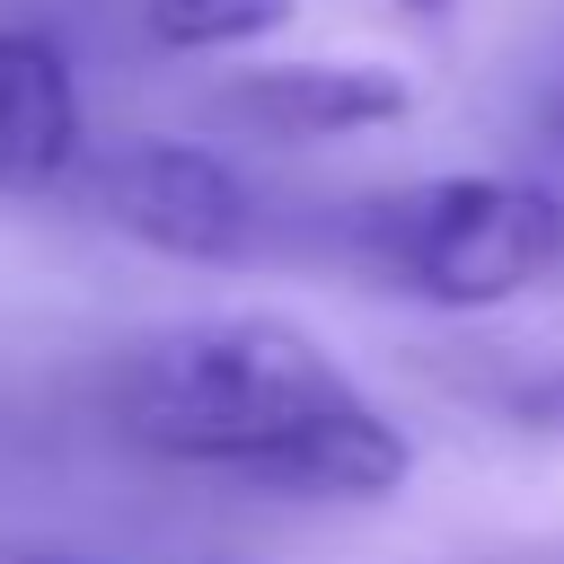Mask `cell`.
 <instances>
[{"mask_svg":"<svg viewBox=\"0 0 564 564\" xmlns=\"http://www.w3.org/2000/svg\"><path fill=\"white\" fill-rule=\"evenodd\" d=\"M97 212L185 264H238L256 238L247 176L203 141H123L115 159H97Z\"/></svg>","mask_w":564,"mask_h":564,"instance_id":"obj_3","label":"cell"},{"mask_svg":"<svg viewBox=\"0 0 564 564\" xmlns=\"http://www.w3.org/2000/svg\"><path fill=\"white\" fill-rule=\"evenodd\" d=\"M79 159V88L44 35L0 26V176L44 185Z\"/></svg>","mask_w":564,"mask_h":564,"instance_id":"obj_5","label":"cell"},{"mask_svg":"<svg viewBox=\"0 0 564 564\" xmlns=\"http://www.w3.org/2000/svg\"><path fill=\"white\" fill-rule=\"evenodd\" d=\"M150 44L167 53H229V44H256L273 26H291V0H132Z\"/></svg>","mask_w":564,"mask_h":564,"instance_id":"obj_6","label":"cell"},{"mask_svg":"<svg viewBox=\"0 0 564 564\" xmlns=\"http://www.w3.org/2000/svg\"><path fill=\"white\" fill-rule=\"evenodd\" d=\"M538 123L546 132H564V53L546 62V79H538Z\"/></svg>","mask_w":564,"mask_h":564,"instance_id":"obj_8","label":"cell"},{"mask_svg":"<svg viewBox=\"0 0 564 564\" xmlns=\"http://www.w3.org/2000/svg\"><path fill=\"white\" fill-rule=\"evenodd\" d=\"M106 414L150 458L300 502H379L414 467L405 432L282 317H185L141 335L106 370Z\"/></svg>","mask_w":564,"mask_h":564,"instance_id":"obj_1","label":"cell"},{"mask_svg":"<svg viewBox=\"0 0 564 564\" xmlns=\"http://www.w3.org/2000/svg\"><path fill=\"white\" fill-rule=\"evenodd\" d=\"M520 414H529L538 432H555V441H564V370H546V379H529V388H520Z\"/></svg>","mask_w":564,"mask_h":564,"instance_id":"obj_7","label":"cell"},{"mask_svg":"<svg viewBox=\"0 0 564 564\" xmlns=\"http://www.w3.org/2000/svg\"><path fill=\"white\" fill-rule=\"evenodd\" d=\"M405 106L414 88L388 62H273L220 88V123H238L247 141H335V132L397 123Z\"/></svg>","mask_w":564,"mask_h":564,"instance_id":"obj_4","label":"cell"},{"mask_svg":"<svg viewBox=\"0 0 564 564\" xmlns=\"http://www.w3.org/2000/svg\"><path fill=\"white\" fill-rule=\"evenodd\" d=\"M405 9H441V0H405Z\"/></svg>","mask_w":564,"mask_h":564,"instance_id":"obj_9","label":"cell"},{"mask_svg":"<svg viewBox=\"0 0 564 564\" xmlns=\"http://www.w3.org/2000/svg\"><path fill=\"white\" fill-rule=\"evenodd\" d=\"M370 256L432 308H502L564 273V194L529 176H432L370 212Z\"/></svg>","mask_w":564,"mask_h":564,"instance_id":"obj_2","label":"cell"}]
</instances>
